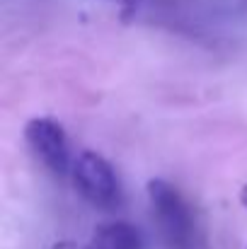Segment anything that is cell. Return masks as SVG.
<instances>
[{
    "label": "cell",
    "mask_w": 247,
    "mask_h": 249,
    "mask_svg": "<svg viewBox=\"0 0 247 249\" xmlns=\"http://www.w3.org/2000/svg\"><path fill=\"white\" fill-rule=\"evenodd\" d=\"M24 138L39 162L54 174H66L68 167H73L68 155V138L58 121L49 116H34L24 126Z\"/></svg>",
    "instance_id": "cell-3"
},
{
    "label": "cell",
    "mask_w": 247,
    "mask_h": 249,
    "mask_svg": "<svg viewBox=\"0 0 247 249\" xmlns=\"http://www.w3.org/2000/svg\"><path fill=\"white\" fill-rule=\"evenodd\" d=\"M153 220L165 249H191L194 247V223L182 194L160 177L148 179L146 184Z\"/></svg>",
    "instance_id": "cell-1"
},
{
    "label": "cell",
    "mask_w": 247,
    "mask_h": 249,
    "mask_svg": "<svg viewBox=\"0 0 247 249\" xmlns=\"http://www.w3.org/2000/svg\"><path fill=\"white\" fill-rule=\"evenodd\" d=\"M51 249H78V247H76V242H71V240H61V242H56Z\"/></svg>",
    "instance_id": "cell-5"
},
{
    "label": "cell",
    "mask_w": 247,
    "mask_h": 249,
    "mask_svg": "<svg viewBox=\"0 0 247 249\" xmlns=\"http://www.w3.org/2000/svg\"><path fill=\"white\" fill-rule=\"evenodd\" d=\"M71 174H73V184L78 194L95 208L112 211L121 203V184L114 174V167L99 153L82 150L73 160Z\"/></svg>",
    "instance_id": "cell-2"
},
{
    "label": "cell",
    "mask_w": 247,
    "mask_h": 249,
    "mask_svg": "<svg viewBox=\"0 0 247 249\" xmlns=\"http://www.w3.org/2000/svg\"><path fill=\"white\" fill-rule=\"evenodd\" d=\"M87 249H143V237L136 225L126 220H112L95 228Z\"/></svg>",
    "instance_id": "cell-4"
},
{
    "label": "cell",
    "mask_w": 247,
    "mask_h": 249,
    "mask_svg": "<svg viewBox=\"0 0 247 249\" xmlns=\"http://www.w3.org/2000/svg\"><path fill=\"white\" fill-rule=\"evenodd\" d=\"M112 2H121V5H129L131 0H112Z\"/></svg>",
    "instance_id": "cell-7"
},
{
    "label": "cell",
    "mask_w": 247,
    "mask_h": 249,
    "mask_svg": "<svg viewBox=\"0 0 247 249\" xmlns=\"http://www.w3.org/2000/svg\"><path fill=\"white\" fill-rule=\"evenodd\" d=\"M240 203H243V206L247 208V184L243 186V189H240Z\"/></svg>",
    "instance_id": "cell-6"
}]
</instances>
